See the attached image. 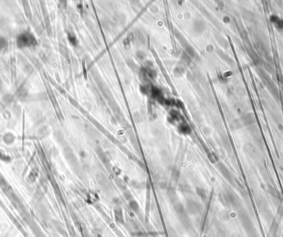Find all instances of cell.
I'll use <instances>...</instances> for the list:
<instances>
[{
    "mask_svg": "<svg viewBox=\"0 0 283 237\" xmlns=\"http://www.w3.org/2000/svg\"><path fill=\"white\" fill-rule=\"evenodd\" d=\"M129 207L134 212H137V211H138V210H139V206H138V204H137V202L136 201H131L129 202Z\"/></svg>",
    "mask_w": 283,
    "mask_h": 237,
    "instance_id": "obj_1",
    "label": "cell"
},
{
    "mask_svg": "<svg viewBox=\"0 0 283 237\" xmlns=\"http://www.w3.org/2000/svg\"><path fill=\"white\" fill-rule=\"evenodd\" d=\"M189 129H189L188 126H186V125H183L182 127H181V130H182V132H184V133H188Z\"/></svg>",
    "mask_w": 283,
    "mask_h": 237,
    "instance_id": "obj_2",
    "label": "cell"
}]
</instances>
